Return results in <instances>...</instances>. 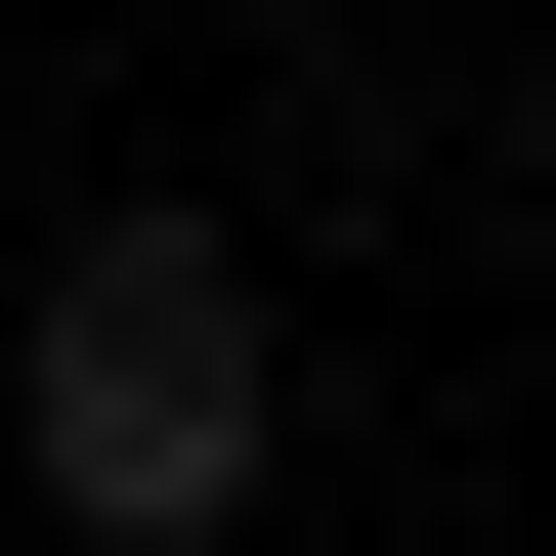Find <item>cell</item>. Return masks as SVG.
I'll list each match as a JSON object with an SVG mask.
<instances>
[{
  "instance_id": "6da1fadb",
  "label": "cell",
  "mask_w": 556,
  "mask_h": 556,
  "mask_svg": "<svg viewBox=\"0 0 556 556\" xmlns=\"http://www.w3.org/2000/svg\"><path fill=\"white\" fill-rule=\"evenodd\" d=\"M0 471H43L86 556H257V471H300L257 214H86V257H43V343H0Z\"/></svg>"
}]
</instances>
